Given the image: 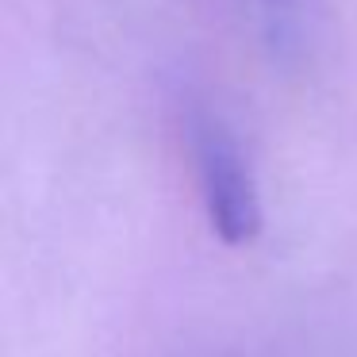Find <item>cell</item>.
Segmentation results:
<instances>
[{
  "label": "cell",
  "mask_w": 357,
  "mask_h": 357,
  "mask_svg": "<svg viewBox=\"0 0 357 357\" xmlns=\"http://www.w3.org/2000/svg\"><path fill=\"white\" fill-rule=\"evenodd\" d=\"M192 154L211 231L227 246H250L265 227V211H261L257 177L250 169V158L242 154L238 139L223 127V119L196 116Z\"/></svg>",
  "instance_id": "cell-1"
}]
</instances>
